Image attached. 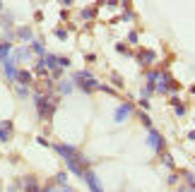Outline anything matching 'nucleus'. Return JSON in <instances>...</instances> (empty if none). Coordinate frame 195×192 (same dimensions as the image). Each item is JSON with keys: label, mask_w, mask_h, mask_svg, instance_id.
<instances>
[{"label": "nucleus", "mask_w": 195, "mask_h": 192, "mask_svg": "<svg viewBox=\"0 0 195 192\" xmlns=\"http://www.w3.org/2000/svg\"><path fill=\"white\" fill-rule=\"evenodd\" d=\"M149 142H152V144H157V147H161V139H159V137H157V132L152 135V139H149Z\"/></svg>", "instance_id": "nucleus-1"}, {"label": "nucleus", "mask_w": 195, "mask_h": 192, "mask_svg": "<svg viewBox=\"0 0 195 192\" xmlns=\"http://www.w3.org/2000/svg\"><path fill=\"white\" fill-rule=\"evenodd\" d=\"M142 60H144V63H152V53H149V51L142 53Z\"/></svg>", "instance_id": "nucleus-2"}]
</instances>
